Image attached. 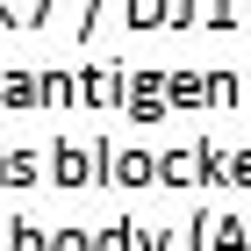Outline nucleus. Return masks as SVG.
Wrapping results in <instances>:
<instances>
[]
</instances>
